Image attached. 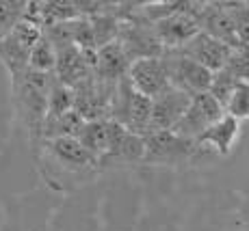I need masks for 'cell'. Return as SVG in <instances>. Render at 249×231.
<instances>
[{
	"instance_id": "6da1fadb",
	"label": "cell",
	"mask_w": 249,
	"mask_h": 231,
	"mask_svg": "<svg viewBox=\"0 0 249 231\" xmlns=\"http://www.w3.org/2000/svg\"><path fill=\"white\" fill-rule=\"evenodd\" d=\"M39 143L41 175L54 190H70L71 182L78 184L100 173V162L76 138H50Z\"/></svg>"
},
{
	"instance_id": "7a4b0ae2",
	"label": "cell",
	"mask_w": 249,
	"mask_h": 231,
	"mask_svg": "<svg viewBox=\"0 0 249 231\" xmlns=\"http://www.w3.org/2000/svg\"><path fill=\"white\" fill-rule=\"evenodd\" d=\"M52 78H54L52 74H37V71L26 69L20 78L11 80L18 115L35 143L41 141V128L46 121L48 91H50Z\"/></svg>"
},
{
	"instance_id": "3957f363",
	"label": "cell",
	"mask_w": 249,
	"mask_h": 231,
	"mask_svg": "<svg viewBox=\"0 0 249 231\" xmlns=\"http://www.w3.org/2000/svg\"><path fill=\"white\" fill-rule=\"evenodd\" d=\"M199 149L193 141L180 138L171 130L143 134V165L178 166L189 162Z\"/></svg>"
},
{
	"instance_id": "277c9868",
	"label": "cell",
	"mask_w": 249,
	"mask_h": 231,
	"mask_svg": "<svg viewBox=\"0 0 249 231\" xmlns=\"http://www.w3.org/2000/svg\"><path fill=\"white\" fill-rule=\"evenodd\" d=\"M41 28L35 24L20 20L18 26L9 33L4 39H0V61L7 67L11 80L20 78L24 71L28 69V54L33 46L39 41Z\"/></svg>"
},
{
	"instance_id": "5b68a950",
	"label": "cell",
	"mask_w": 249,
	"mask_h": 231,
	"mask_svg": "<svg viewBox=\"0 0 249 231\" xmlns=\"http://www.w3.org/2000/svg\"><path fill=\"white\" fill-rule=\"evenodd\" d=\"M160 59H162V65H165V71H167V80H169L171 86L184 91L191 98L199 95V93H208L213 74H210L206 67L197 65L191 59H186L178 50H165Z\"/></svg>"
},
{
	"instance_id": "8992f818",
	"label": "cell",
	"mask_w": 249,
	"mask_h": 231,
	"mask_svg": "<svg viewBox=\"0 0 249 231\" xmlns=\"http://www.w3.org/2000/svg\"><path fill=\"white\" fill-rule=\"evenodd\" d=\"M223 108L219 106V102L208 93H199L191 98L189 106H186L184 115L180 117V121L174 126L171 132L178 134L180 138H186V141H193L199 136L202 132H206L210 126H213L217 119L223 117Z\"/></svg>"
},
{
	"instance_id": "52a82bcc",
	"label": "cell",
	"mask_w": 249,
	"mask_h": 231,
	"mask_svg": "<svg viewBox=\"0 0 249 231\" xmlns=\"http://www.w3.org/2000/svg\"><path fill=\"white\" fill-rule=\"evenodd\" d=\"M193 13L197 20L199 33L213 37L228 48L241 46L236 39L232 16H230L226 2H193Z\"/></svg>"
},
{
	"instance_id": "ba28073f",
	"label": "cell",
	"mask_w": 249,
	"mask_h": 231,
	"mask_svg": "<svg viewBox=\"0 0 249 231\" xmlns=\"http://www.w3.org/2000/svg\"><path fill=\"white\" fill-rule=\"evenodd\" d=\"M154 33L162 50H178L186 41H191L199 33L197 20H195L193 13V2H184V7L178 9L176 13L156 22Z\"/></svg>"
},
{
	"instance_id": "9c48e42d",
	"label": "cell",
	"mask_w": 249,
	"mask_h": 231,
	"mask_svg": "<svg viewBox=\"0 0 249 231\" xmlns=\"http://www.w3.org/2000/svg\"><path fill=\"white\" fill-rule=\"evenodd\" d=\"M107 134L108 145L107 153L100 160V168L113 165V162H124V165H135L143 162V136L128 132L124 126L107 119Z\"/></svg>"
},
{
	"instance_id": "30bf717a",
	"label": "cell",
	"mask_w": 249,
	"mask_h": 231,
	"mask_svg": "<svg viewBox=\"0 0 249 231\" xmlns=\"http://www.w3.org/2000/svg\"><path fill=\"white\" fill-rule=\"evenodd\" d=\"M191 102V95L176 86H167L160 95L152 99V113H150V130L147 132H165L174 130V126L184 115L186 106Z\"/></svg>"
},
{
	"instance_id": "8fae6325",
	"label": "cell",
	"mask_w": 249,
	"mask_h": 231,
	"mask_svg": "<svg viewBox=\"0 0 249 231\" xmlns=\"http://www.w3.org/2000/svg\"><path fill=\"white\" fill-rule=\"evenodd\" d=\"M126 80L130 82V86L137 93L145 95V98L154 99L156 95H160L162 91L169 86L167 80V71L162 65V59H139L132 61L128 67Z\"/></svg>"
},
{
	"instance_id": "7c38bea8",
	"label": "cell",
	"mask_w": 249,
	"mask_h": 231,
	"mask_svg": "<svg viewBox=\"0 0 249 231\" xmlns=\"http://www.w3.org/2000/svg\"><path fill=\"white\" fill-rule=\"evenodd\" d=\"M230 50H232V48L223 46V43H219L217 39H213V37L204 35V33H197L191 41H186L182 48H178L180 54H184L186 59H191L197 65L206 67L210 74H214V71L226 67Z\"/></svg>"
},
{
	"instance_id": "4fadbf2b",
	"label": "cell",
	"mask_w": 249,
	"mask_h": 231,
	"mask_svg": "<svg viewBox=\"0 0 249 231\" xmlns=\"http://www.w3.org/2000/svg\"><path fill=\"white\" fill-rule=\"evenodd\" d=\"M238 134H241V121H236L230 115H223L221 119H217L206 132L195 138V145H197V149L213 151L217 156H228L234 149Z\"/></svg>"
},
{
	"instance_id": "5bb4252c",
	"label": "cell",
	"mask_w": 249,
	"mask_h": 231,
	"mask_svg": "<svg viewBox=\"0 0 249 231\" xmlns=\"http://www.w3.org/2000/svg\"><path fill=\"white\" fill-rule=\"evenodd\" d=\"M128 67H130V59L126 56L119 41L107 43V46L98 48V52H95L93 78L102 84H117L119 80L126 78Z\"/></svg>"
},
{
	"instance_id": "9a60e30c",
	"label": "cell",
	"mask_w": 249,
	"mask_h": 231,
	"mask_svg": "<svg viewBox=\"0 0 249 231\" xmlns=\"http://www.w3.org/2000/svg\"><path fill=\"white\" fill-rule=\"evenodd\" d=\"M76 141L80 143L95 160H102L104 153H107L108 145V134H107V119H95V121H85L80 128ZM102 171V168H100Z\"/></svg>"
},
{
	"instance_id": "2e32d148",
	"label": "cell",
	"mask_w": 249,
	"mask_h": 231,
	"mask_svg": "<svg viewBox=\"0 0 249 231\" xmlns=\"http://www.w3.org/2000/svg\"><path fill=\"white\" fill-rule=\"evenodd\" d=\"M80 13L76 9V2H61V0H48L39 2V20L41 28L54 26V24H65L78 20Z\"/></svg>"
},
{
	"instance_id": "e0dca14e",
	"label": "cell",
	"mask_w": 249,
	"mask_h": 231,
	"mask_svg": "<svg viewBox=\"0 0 249 231\" xmlns=\"http://www.w3.org/2000/svg\"><path fill=\"white\" fill-rule=\"evenodd\" d=\"M74 110V89L61 84L56 78H52L50 91H48V106H46V119H54L61 115Z\"/></svg>"
},
{
	"instance_id": "ac0fdd59",
	"label": "cell",
	"mask_w": 249,
	"mask_h": 231,
	"mask_svg": "<svg viewBox=\"0 0 249 231\" xmlns=\"http://www.w3.org/2000/svg\"><path fill=\"white\" fill-rule=\"evenodd\" d=\"M54 65H56V50L41 35L39 41L33 46L31 54H28V69L37 71V74H54Z\"/></svg>"
},
{
	"instance_id": "d6986e66",
	"label": "cell",
	"mask_w": 249,
	"mask_h": 231,
	"mask_svg": "<svg viewBox=\"0 0 249 231\" xmlns=\"http://www.w3.org/2000/svg\"><path fill=\"white\" fill-rule=\"evenodd\" d=\"M223 113L234 117L236 121L249 119V84L247 82H236L228 104L223 106Z\"/></svg>"
},
{
	"instance_id": "ffe728a7",
	"label": "cell",
	"mask_w": 249,
	"mask_h": 231,
	"mask_svg": "<svg viewBox=\"0 0 249 231\" xmlns=\"http://www.w3.org/2000/svg\"><path fill=\"white\" fill-rule=\"evenodd\" d=\"M223 69H226L234 80L249 84V46H236V48H232Z\"/></svg>"
},
{
	"instance_id": "44dd1931",
	"label": "cell",
	"mask_w": 249,
	"mask_h": 231,
	"mask_svg": "<svg viewBox=\"0 0 249 231\" xmlns=\"http://www.w3.org/2000/svg\"><path fill=\"white\" fill-rule=\"evenodd\" d=\"M26 0H0V39L9 35L24 16Z\"/></svg>"
},
{
	"instance_id": "7402d4cb",
	"label": "cell",
	"mask_w": 249,
	"mask_h": 231,
	"mask_svg": "<svg viewBox=\"0 0 249 231\" xmlns=\"http://www.w3.org/2000/svg\"><path fill=\"white\" fill-rule=\"evenodd\" d=\"M238 80H234L232 76L228 74L226 69H219L213 74V78H210V86H208V95H213L214 99L219 102V106H226L230 95H232L234 86H236Z\"/></svg>"
},
{
	"instance_id": "603a6c76",
	"label": "cell",
	"mask_w": 249,
	"mask_h": 231,
	"mask_svg": "<svg viewBox=\"0 0 249 231\" xmlns=\"http://www.w3.org/2000/svg\"><path fill=\"white\" fill-rule=\"evenodd\" d=\"M226 7L232 16L238 43L249 46V2H226Z\"/></svg>"
}]
</instances>
